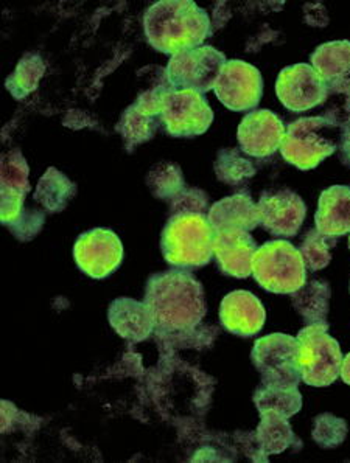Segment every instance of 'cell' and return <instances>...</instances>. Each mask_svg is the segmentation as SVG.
<instances>
[{"mask_svg": "<svg viewBox=\"0 0 350 463\" xmlns=\"http://www.w3.org/2000/svg\"><path fill=\"white\" fill-rule=\"evenodd\" d=\"M144 302L150 309L155 330L168 335L198 328L207 311L203 285L185 270L151 277Z\"/></svg>", "mask_w": 350, "mask_h": 463, "instance_id": "cell-1", "label": "cell"}, {"mask_svg": "<svg viewBox=\"0 0 350 463\" xmlns=\"http://www.w3.org/2000/svg\"><path fill=\"white\" fill-rule=\"evenodd\" d=\"M145 34L156 50L178 55L196 49L211 34V17L192 0H162L144 17Z\"/></svg>", "mask_w": 350, "mask_h": 463, "instance_id": "cell-2", "label": "cell"}, {"mask_svg": "<svg viewBox=\"0 0 350 463\" xmlns=\"http://www.w3.org/2000/svg\"><path fill=\"white\" fill-rule=\"evenodd\" d=\"M215 232L203 213H178L162 232V254L175 268H201L213 255Z\"/></svg>", "mask_w": 350, "mask_h": 463, "instance_id": "cell-3", "label": "cell"}, {"mask_svg": "<svg viewBox=\"0 0 350 463\" xmlns=\"http://www.w3.org/2000/svg\"><path fill=\"white\" fill-rule=\"evenodd\" d=\"M252 276L268 293L295 294L307 283L306 261L289 241H268L257 249Z\"/></svg>", "mask_w": 350, "mask_h": 463, "instance_id": "cell-4", "label": "cell"}, {"mask_svg": "<svg viewBox=\"0 0 350 463\" xmlns=\"http://www.w3.org/2000/svg\"><path fill=\"white\" fill-rule=\"evenodd\" d=\"M326 324H311L302 328L298 341V369L308 386L326 387L338 380L343 354L338 342L327 333Z\"/></svg>", "mask_w": 350, "mask_h": 463, "instance_id": "cell-5", "label": "cell"}, {"mask_svg": "<svg viewBox=\"0 0 350 463\" xmlns=\"http://www.w3.org/2000/svg\"><path fill=\"white\" fill-rule=\"evenodd\" d=\"M336 129L323 116L306 117L289 123L280 146L282 157L299 170H313L338 148Z\"/></svg>", "mask_w": 350, "mask_h": 463, "instance_id": "cell-6", "label": "cell"}, {"mask_svg": "<svg viewBox=\"0 0 350 463\" xmlns=\"http://www.w3.org/2000/svg\"><path fill=\"white\" fill-rule=\"evenodd\" d=\"M251 359L265 386L298 387L302 381L298 369V341L289 335L274 333L261 337L254 344Z\"/></svg>", "mask_w": 350, "mask_h": 463, "instance_id": "cell-7", "label": "cell"}, {"mask_svg": "<svg viewBox=\"0 0 350 463\" xmlns=\"http://www.w3.org/2000/svg\"><path fill=\"white\" fill-rule=\"evenodd\" d=\"M226 62L222 52L212 45H201L173 55L166 72L173 89L206 94L215 88Z\"/></svg>", "mask_w": 350, "mask_h": 463, "instance_id": "cell-8", "label": "cell"}, {"mask_svg": "<svg viewBox=\"0 0 350 463\" xmlns=\"http://www.w3.org/2000/svg\"><path fill=\"white\" fill-rule=\"evenodd\" d=\"M162 123L173 137H196L213 122V110L203 94L172 89L162 103Z\"/></svg>", "mask_w": 350, "mask_h": 463, "instance_id": "cell-9", "label": "cell"}, {"mask_svg": "<svg viewBox=\"0 0 350 463\" xmlns=\"http://www.w3.org/2000/svg\"><path fill=\"white\" fill-rule=\"evenodd\" d=\"M213 90L228 109H254L263 95V78L257 67L241 60H232L222 67Z\"/></svg>", "mask_w": 350, "mask_h": 463, "instance_id": "cell-10", "label": "cell"}, {"mask_svg": "<svg viewBox=\"0 0 350 463\" xmlns=\"http://www.w3.org/2000/svg\"><path fill=\"white\" fill-rule=\"evenodd\" d=\"M73 257L84 274L100 280L122 263L123 244L114 232L94 229L80 235L73 248Z\"/></svg>", "mask_w": 350, "mask_h": 463, "instance_id": "cell-11", "label": "cell"}, {"mask_svg": "<svg viewBox=\"0 0 350 463\" xmlns=\"http://www.w3.org/2000/svg\"><path fill=\"white\" fill-rule=\"evenodd\" d=\"M276 94L287 109L304 112L326 103L328 89L313 66L295 64L279 73Z\"/></svg>", "mask_w": 350, "mask_h": 463, "instance_id": "cell-12", "label": "cell"}, {"mask_svg": "<svg viewBox=\"0 0 350 463\" xmlns=\"http://www.w3.org/2000/svg\"><path fill=\"white\" fill-rule=\"evenodd\" d=\"M259 222L276 237H295L306 220L307 207L300 196L291 190H279L261 194L257 203Z\"/></svg>", "mask_w": 350, "mask_h": 463, "instance_id": "cell-13", "label": "cell"}, {"mask_svg": "<svg viewBox=\"0 0 350 463\" xmlns=\"http://www.w3.org/2000/svg\"><path fill=\"white\" fill-rule=\"evenodd\" d=\"M284 123L271 110H254L241 120L237 137L240 148L251 157H270L282 146L284 142Z\"/></svg>", "mask_w": 350, "mask_h": 463, "instance_id": "cell-14", "label": "cell"}, {"mask_svg": "<svg viewBox=\"0 0 350 463\" xmlns=\"http://www.w3.org/2000/svg\"><path fill=\"white\" fill-rule=\"evenodd\" d=\"M256 240L250 232L231 229V231L215 232L213 237V255L217 259L220 269L235 277L246 279L252 274V260L256 255Z\"/></svg>", "mask_w": 350, "mask_h": 463, "instance_id": "cell-15", "label": "cell"}, {"mask_svg": "<svg viewBox=\"0 0 350 463\" xmlns=\"http://www.w3.org/2000/svg\"><path fill=\"white\" fill-rule=\"evenodd\" d=\"M220 320L232 335L254 336L265 326L267 311L254 294L239 289L222 298Z\"/></svg>", "mask_w": 350, "mask_h": 463, "instance_id": "cell-16", "label": "cell"}, {"mask_svg": "<svg viewBox=\"0 0 350 463\" xmlns=\"http://www.w3.org/2000/svg\"><path fill=\"white\" fill-rule=\"evenodd\" d=\"M30 192L28 165L19 149L2 159V222L16 224L23 215L24 199Z\"/></svg>", "mask_w": 350, "mask_h": 463, "instance_id": "cell-17", "label": "cell"}, {"mask_svg": "<svg viewBox=\"0 0 350 463\" xmlns=\"http://www.w3.org/2000/svg\"><path fill=\"white\" fill-rule=\"evenodd\" d=\"M313 69L327 84L328 92L350 90V43L334 41L319 45L310 56Z\"/></svg>", "mask_w": 350, "mask_h": 463, "instance_id": "cell-18", "label": "cell"}, {"mask_svg": "<svg viewBox=\"0 0 350 463\" xmlns=\"http://www.w3.org/2000/svg\"><path fill=\"white\" fill-rule=\"evenodd\" d=\"M317 231L326 237L350 233V187L334 185L323 192L315 215Z\"/></svg>", "mask_w": 350, "mask_h": 463, "instance_id": "cell-19", "label": "cell"}, {"mask_svg": "<svg viewBox=\"0 0 350 463\" xmlns=\"http://www.w3.org/2000/svg\"><path fill=\"white\" fill-rule=\"evenodd\" d=\"M207 220L213 232L231 229L251 232L260 226L257 204H254L250 194H233L215 203L207 213Z\"/></svg>", "mask_w": 350, "mask_h": 463, "instance_id": "cell-20", "label": "cell"}, {"mask_svg": "<svg viewBox=\"0 0 350 463\" xmlns=\"http://www.w3.org/2000/svg\"><path fill=\"white\" fill-rule=\"evenodd\" d=\"M108 316L112 328L128 341H145L155 331L150 309L145 302H137L134 298H117L112 302Z\"/></svg>", "mask_w": 350, "mask_h": 463, "instance_id": "cell-21", "label": "cell"}, {"mask_svg": "<svg viewBox=\"0 0 350 463\" xmlns=\"http://www.w3.org/2000/svg\"><path fill=\"white\" fill-rule=\"evenodd\" d=\"M260 415L256 437L261 451L265 452L268 458L272 454L287 451L291 447L302 448V441L295 436L287 417L272 411L261 412Z\"/></svg>", "mask_w": 350, "mask_h": 463, "instance_id": "cell-22", "label": "cell"}, {"mask_svg": "<svg viewBox=\"0 0 350 463\" xmlns=\"http://www.w3.org/2000/svg\"><path fill=\"white\" fill-rule=\"evenodd\" d=\"M293 307L308 326L326 324L330 304V287L327 281L313 280L306 283L299 291L291 294Z\"/></svg>", "mask_w": 350, "mask_h": 463, "instance_id": "cell-23", "label": "cell"}, {"mask_svg": "<svg viewBox=\"0 0 350 463\" xmlns=\"http://www.w3.org/2000/svg\"><path fill=\"white\" fill-rule=\"evenodd\" d=\"M254 404L259 412H278L287 419L299 412L302 397L298 387L265 386L261 384L254 393Z\"/></svg>", "mask_w": 350, "mask_h": 463, "instance_id": "cell-24", "label": "cell"}, {"mask_svg": "<svg viewBox=\"0 0 350 463\" xmlns=\"http://www.w3.org/2000/svg\"><path fill=\"white\" fill-rule=\"evenodd\" d=\"M75 194H77V187L62 173L56 168H49L38 184L34 198L49 212L56 213L66 207L67 203Z\"/></svg>", "mask_w": 350, "mask_h": 463, "instance_id": "cell-25", "label": "cell"}, {"mask_svg": "<svg viewBox=\"0 0 350 463\" xmlns=\"http://www.w3.org/2000/svg\"><path fill=\"white\" fill-rule=\"evenodd\" d=\"M159 120H161L159 117L148 116L142 112L137 106L133 105L123 114L117 129H118V133L122 134L127 144L136 146V145L144 144L155 136L157 127H159Z\"/></svg>", "mask_w": 350, "mask_h": 463, "instance_id": "cell-26", "label": "cell"}, {"mask_svg": "<svg viewBox=\"0 0 350 463\" xmlns=\"http://www.w3.org/2000/svg\"><path fill=\"white\" fill-rule=\"evenodd\" d=\"M45 66L41 56L25 55L17 64L16 71L6 80V89L13 97L24 99L38 88L39 80L44 75Z\"/></svg>", "mask_w": 350, "mask_h": 463, "instance_id": "cell-27", "label": "cell"}, {"mask_svg": "<svg viewBox=\"0 0 350 463\" xmlns=\"http://www.w3.org/2000/svg\"><path fill=\"white\" fill-rule=\"evenodd\" d=\"M215 173L222 183L239 185L254 176L256 170L250 160H246L237 149H222L218 155Z\"/></svg>", "mask_w": 350, "mask_h": 463, "instance_id": "cell-28", "label": "cell"}, {"mask_svg": "<svg viewBox=\"0 0 350 463\" xmlns=\"http://www.w3.org/2000/svg\"><path fill=\"white\" fill-rule=\"evenodd\" d=\"M335 246L334 237H326L315 229L308 231L300 244V254L304 257L306 266L311 270H321L327 268L332 260V248Z\"/></svg>", "mask_w": 350, "mask_h": 463, "instance_id": "cell-29", "label": "cell"}, {"mask_svg": "<svg viewBox=\"0 0 350 463\" xmlns=\"http://www.w3.org/2000/svg\"><path fill=\"white\" fill-rule=\"evenodd\" d=\"M347 430L349 428L345 420L338 419L334 414H321L315 419L311 436L319 447L332 449L345 440Z\"/></svg>", "mask_w": 350, "mask_h": 463, "instance_id": "cell-30", "label": "cell"}, {"mask_svg": "<svg viewBox=\"0 0 350 463\" xmlns=\"http://www.w3.org/2000/svg\"><path fill=\"white\" fill-rule=\"evenodd\" d=\"M150 176V187L157 198H176L183 192L184 177L178 166L162 164L156 166Z\"/></svg>", "mask_w": 350, "mask_h": 463, "instance_id": "cell-31", "label": "cell"}, {"mask_svg": "<svg viewBox=\"0 0 350 463\" xmlns=\"http://www.w3.org/2000/svg\"><path fill=\"white\" fill-rule=\"evenodd\" d=\"M324 118L334 127L343 128L350 122V90L328 92Z\"/></svg>", "mask_w": 350, "mask_h": 463, "instance_id": "cell-32", "label": "cell"}, {"mask_svg": "<svg viewBox=\"0 0 350 463\" xmlns=\"http://www.w3.org/2000/svg\"><path fill=\"white\" fill-rule=\"evenodd\" d=\"M207 205H209L207 194L196 188H190V190L181 192L175 198L173 209L176 210L175 215H178V213H203L204 215Z\"/></svg>", "mask_w": 350, "mask_h": 463, "instance_id": "cell-33", "label": "cell"}, {"mask_svg": "<svg viewBox=\"0 0 350 463\" xmlns=\"http://www.w3.org/2000/svg\"><path fill=\"white\" fill-rule=\"evenodd\" d=\"M339 153H341V160H343V164L350 166V122L341 128Z\"/></svg>", "mask_w": 350, "mask_h": 463, "instance_id": "cell-34", "label": "cell"}, {"mask_svg": "<svg viewBox=\"0 0 350 463\" xmlns=\"http://www.w3.org/2000/svg\"><path fill=\"white\" fill-rule=\"evenodd\" d=\"M339 376L343 378V381H345L347 386H350V354H345V358H343V364H341Z\"/></svg>", "mask_w": 350, "mask_h": 463, "instance_id": "cell-35", "label": "cell"}, {"mask_svg": "<svg viewBox=\"0 0 350 463\" xmlns=\"http://www.w3.org/2000/svg\"><path fill=\"white\" fill-rule=\"evenodd\" d=\"M349 249H350V237H349Z\"/></svg>", "mask_w": 350, "mask_h": 463, "instance_id": "cell-36", "label": "cell"}]
</instances>
